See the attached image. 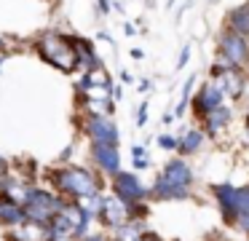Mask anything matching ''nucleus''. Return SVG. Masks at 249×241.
<instances>
[{
  "label": "nucleus",
  "mask_w": 249,
  "mask_h": 241,
  "mask_svg": "<svg viewBox=\"0 0 249 241\" xmlns=\"http://www.w3.org/2000/svg\"><path fill=\"white\" fill-rule=\"evenodd\" d=\"M204 139H206V134L201 131V129H188V131H182V137L177 139V153L182 155V158L196 155L204 148Z\"/></svg>",
  "instance_id": "nucleus-17"
},
{
  "label": "nucleus",
  "mask_w": 249,
  "mask_h": 241,
  "mask_svg": "<svg viewBox=\"0 0 249 241\" xmlns=\"http://www.w3.org/2000/svg\"><path fill=\"white\" fill-rule=\"evenodd\" d=\"M81 241H110V239H105L102 233H91V236H86V239H81Z\"/></svg>",
  "instance_id": "nucleus-33"
},
{
  "label": "nucleus",
  "mask_w": 249,
  "mask_h": 241,
  "mask_svg": "<svg viewBox=\"0 0 249 241\" xmlns=\"http://www.w3.org/2000/svg\"><path fill=\"white\" fill-rule=\"evenodd\" d=\"M137 89H140L142 94H147V91L153 89V83H150V80H140V86H137Z\"/></svg>",
  "instance_id": "nucleus-32"
},
{
  "label": "nucleus",
  "mask_w": 249,
  "mask_h": 241,
  "mask_svg": "<svg viewBox=\"0 0 249 241\" xmlns=\"http://www.w3.org/2000/svg\"><path fill=\"white\" fill-rule=\"evenodd\" d=\"M89 155H91L94 169L102 177H113L121 171V150L118 145H102V142H91L89 145Z\"/></svg>",
  "instance_id": "nucleus-7"
},
{
  "label": "nucleus",
  "mask_w": 249,
  "mask_h": 241,
  "mask_svg": "<svg viewBox=\"0 0 249 241\" xmlns=\"http://www.w3.org/2000/svg\"><path fill=\"white\" fill-rule=\"evenodd\" d=\"M217 59H222L236 70H244L249 64V37H241L228 27H222L217 32Z\"/></svg>",
  "instance_id": "nucleus-3"
},
{
  "label": "nucleus",
  "mask_w": 249,
  "mask_h": 241,
  "mask_svg": "<svg viewBox=\"0 0 249 241\" xmlns=\"http://www.w3.org/2000/svg\"><path fill=\"white\" fill-rule=\"evenodd\" d=\"M222 102H225V94H222L217 80H206V83H201L198 89L190 94V107H193V115L198 118V121L206 118L217 105H222Z\"/></svg>",
  "instance_id": "nucleus-6"
},
{
  "label": "nucleus",
  "mask_w": 249,
  "mask_h": 241,
  "mask_svg": "<svg viewBox=\"0 0 249 241\" xmlns=\"http://www.w3.org/2000/svg\"><path fill=\"white\" fill-rule=\"evenodd\" d=\"M110 193L115 198H121L124 204H134V201H147V187L134 171H124L121 169L118 174L110 177Z\"/></svg>",
  "instance_id": "nucleus-5"
},
{
  "label": "nucleus",
  "mask_w": 249,
  "mask_h": 241,
  "mask_svg": "<svg viewBox=\"0 0 249 241\" xmlns=\"http://www.w3.org/2000/svg\"><path fill=\"white\" fill-rule=\"evenodd\" d=\"M177 139L179 137H174V134H161V137H158V148L161 150H177Z\"/></svg>",
  "instance_id": "nucleus-22"
},
{
  "label": "nucleus",
  "mask_w": 249,
  "mask_h": 241,
  "mask_svg": "<svg viewBox=\"0 0 249 241\" xmlns=\"http://www.w3.org/2000/svg\"><path fill=\"white\" fill-rule=\"evenodd\" d=\"M8 236H11V241H49L51 239V230H49V225L24 220L22 225L11 228V233H8Z\"/></svg>",
  "instance_id": "nucleus-15"
},
{
  "label": "nucleus",
  "mask_w": 249,
  "mask_h": 241,
  "mask_svg": "<svg viewBox=\"0 0 249 241\" xmlns=\"http://www.w3.org/2000/svg\"><path fill=\"white\" fill-rule=\"evenodd\" d=\"M231 121H233V110H231V105L222 102V105H217L206 118H201V131H204L206 137H217V134H222L231 126Z\"/></svg>",
  "instance_id": "nucleus-12"
},
{
  "label": "nucleus",
  "mask_w": 249,
  "mask_h": 241,
  "mask_svg": "<svg viewBox=\"0 0 249 241\" xmlns=\"http://www.w3.org/2000/svg\"><path fill=\"white\" fill-rule=\"evenodd\" d=\"M212 196L217 201L222 220L228 225H233V220H236V185L233 182H214L212 185Z\"/></svg>",
  "instance_id": "nucleus-10"
},
{
  "label": "nucleus",
  "mask_w": 249,
  "mask_h": 241,
  "mask_svg": "<svg viewBox=\"0 0 249 241\" xmlns=\"http://www.w3.org/2000/svg\"><path fill=\"white\" fill-rule=\"evenodd\" d=\"M6 59H8V54H0V73H3V64H6Z\"/></svg>",
  "instance_id": "nucleus-38"
},
{
  "label": "nucleus",
  "mask_w": 249,
  "mask_h": 241,
  "mask_svg": "<svg viewBox=\"0 0 249 241\" xmlns=\"http://www.w3.org/2000/svg\"><path fill=\"white\" fill-rule=\"evenodd\" d=\"M49 3H51V0H49Z\"/></svg>",
  "instance_id": "nucleus-40"
},
{
  "label": "nucleus",
  "mask_w": 249,
  "mask_h": 241,
  "mask_svg": "<svg viewBox=\"0 0 249 241\" xmlns=\"http://www.w3.org/2000/svg\"><path fill=\"white\" fill-rule=\"evenodd\" d=\"M233 228H238V230H241V233L249 239V206L241 209V212L236 214V220H233Z\"/></svg>",
  "instance_id": "nucleus-20"
},
{
  "label": "nucleus",
  "mask_w": 249,
  "mask_h": 241,
  "mask_svg": "<svg viewBox=\"0 0 249 241\" xmlns=\"http://www.w3.org/2000/svg\"><path fill=\"white\" fill-rule=\"evenodd\" d=\"M6 174H11V164L6 158H0V177H6Z\"/></svg>",
  "instance_id": "nucleus-29"
},
{
  "label": "nucleus",
  "mask_w": 249,
  "mask_h": 241,
  "mask_svg": "<svg viewBox=\"0 0 249 241\" xmlns=\"http://www.w3.org/2000/svg\"><path fill=\"white\" fill-rule=\"evenodd\" d=\"M190 54H193V43H185V46L179 48V56H177V70H185V67H188Z\"/></svg>",
  "instance_id": "nucleus-21"
},
{
  "label": "nucleus",
  "mask_w": 249,
  "mask_h": 241,
  "mask_svg": "<svg viewBox=\"0 0 249 241\" xmlns=\"http://www.w3.org/2000/svg\"><path fill=\"white\" fill-rule=\"evenodd\" d=\"M110 96L118 102L121 96H124V83H113V86H110Z\"/></svg>",
  "instance_id": "nucleus-25"
},
{
  "label": "nucleus",
  "mask_w": 249,
  "mask_h": 241,
  "mask_svg": "<svg viewBox=\"0 0 249 241\" xmlns=\"http://www.w3.org/2000/svg\"><path fill=\"white\" fill-rule=\"evenodd\" d=\"M97 220L105 225V228H118L129 220V206H126L121 198H115L113 193H102V204H99V212H97Z\"/></svg>",
  "instance_id": "nucleus-8"
},
{
  "label": "nucleus",
  "mask_w": 249,
  "mask_h": 241,
  "mask_svg": "<svg viewBox=\"0 0 249 241\" xmlns=\"http://www.w3.org/2000/svg\"><path fill=\"white\" fill-rule=\"evenodd\" d=\"M172 121H177V118H174V112H172V110H166V112H163V126H169Z\"/></svg>",
  "instance_id": "nucleus-34"
},
{
  "label": "nucleus",
  "mask_w": 249,
  "mask_h": 241,
  "mask_svg": "<svg viewBox=\"0 0 249 241\" xmlns=\"http://www.w3.org/2000/svg\"><path fill=\"white\" fill-rule=\"evenodd\" d=\"M0 54H8V43H6V37L0 35Z\"/></svg>",
  "instance_id": "nucleus-35"
},
{
  "label": "nucleus",
  "mask_w": 249,
  "mask_h": 241,
  "mask_svg": "<svg viewBox=\"0 0 249 241\" xmlns=\"http://www.w3.org/2000/svg\"><path fill=\"white\" fill-rule=\"evenodd\" d=\"M121 83H124V86H131V83H134V75H131L129 70H121Z\"/></svg>",
  "instance_id": "nucleus-28"
},
{
  "label": "nucleus",
  "mask_w": 249,
  "mask_h": 241,
  "mask_svg": "<svg viewBox=\"0 0 249 241\" xmlns=\"http://www.w3.org/2000/svg\"><path fill=\"white\" fill-rule=\"evenodd\" d=\"M99 40H107V43H110V46H115V43H113V37H110V35H107V32H99Z\"/></svg>",
  "instance_id": "nucleus-37"
},
{
  "label": "nucleus",
  "mask_w": 249,
  "mask_h": 241,
  "mask_svg": "<svg viewBox=\"0 0 249 241\" xmlns=\"http://www.w3.org/2000/svg\"><path fill=\"white\" fill-rule=\"evenodd\" d=\"M24 220H27V214H24V206L17 201H11L8 196H3L0 193V228H17V225H22Z\"/></svg>",
  "instance_id": "nucleus-14"
},
{
  "label": "nucleus",
  "mask_w": 249,
  "mask_h": 241,
  "mask_svg": "<svg viewBox=\"0 0 249 241\" xmlns=\"http://www.w3.org/2000/svg\"><path fill=\"white\" fill-rule=\"evenodd\" d=\"M131 155H134V158H150L147 150H145V145H134V148H131Z\"/></svg>",
  "instance_id": "nucleus-26"
},
{
  "label": "nucleus",
  "mask_w": 249,
  "mask_h": 241,
  "mask_svg": "<svg viewBox=\"0 0 249 241\" xmlns=\"http://www.w3.org/2000/svg\"><path fill=\"white\" fill-rule=\"evenodd\" d=\"M137 241H161V239H158V236L153 233V230H145V233H142V236H140V239H137Z\"/></svg>",
  "instance_id": "nucleus-31"
},
{
  "label": "nucleus",
  "mask_w": 249,
  "mask_h": 241,
  "mask_svg": "<svg viewBox=\"0 0 249 241\" xmlns=\"http://www.w3.org/2000/svg\"><path fill=\"white\" fill-rule=\"evenodd\" d=\"M72 43H75V51H78V70H81V73H94V70H102L105 67L102 56L97 54V48H94L91 40L72 35Z\"/></svg>",
  "instance_id": "nucleus-13"
},
{
  "label": "nucleus",
  "mask_w": 249,
  "mask_h": 241,
  "mask_svg": "<svg viewBox=\"0 0 249 241\" xmlns=\"http://www.w3.org/2000/svg\"><path fill=\"white\" fill-rule=\"evenodd\" d=\"M150 164H153L150 158H134V169H137V171H142V169H150Z\"/></svg>",
  "instance_id": "nucleus-27"
},
{
  "label": "nucleus",
  "mask_w": 249,
  "mask_h": 241,
  "mask_svg": "<svg viewBox=\"0 0 249 241\" xmlns=\"http://www.w3.org/2000/svg\"><path fill=\"white\" fill-rule=\"evenodd\" d=\"M244 131H247V139H249V118H247V123H244Z\"/></svg>",
  "instance_id": "nucleus-39"
},
{
  "label": "nucleus",
  "mask_w": 249,
  "mask_h": 241,
  "mask_svg": "<svg viewBox=\"0 0 249 241\" xmlns=\"http://www.w3.org/2000/svg\"><path fill=\"white\" fill-rule=\"evenodd\" d=\"M97 11L102 16H107L110 11H113V3H110V0H97Z\"/></svg>",
  "instance_id": "nucleus-24"
},
{
  "label": "nucleus",
  "mask_w": 249,
  "mask_h": 241,
  "mask_svg": "<svg viewBox=\"0 0 249 241\" xmlns=\"http://www.w3.org/2000/svg\"><path fill=\"white\" fill-rule=\"evenodd\" d=\"M193 86H196V75H188L185 83H182V94H179V105H177V110H174V118H185V112H188V107H190Z\"/></svg>",
  "instance_id": "nucleus-18"
},
{
  "label": "nucleus",
  "mask_w": 249,
  "mask_h": 241,
  "mask_svg": "<svg viewBox=\"0 0 249 241\" xmlns=\"http://www.w3.org/2000/svg\"><path fill=\"white\" fill-rule=\"evenodd\" d=\"M158 174H161L166 182L179 185V187H193V182H196L193 166H190L188 161L182 158V155H177V158H169L166 166H163V171H158Z\"/></svg>",
  "instance_id": "nucleus-9"
},
{
  "label": "nucleus",
  "mask_w": 249,
  "mask_h": 241,
  "mask_svg": "<svg viewBox=\"0 0 249 241\" xmlns=\"http://www.w3.org/2000/svg\"><path fill=\"white\" fill-rule=\"evenodd\" d=\"M81 131L89 137V142H102V145L121 142V131L115 126L113 115H105V112H86L81 118Z\"/></svg>",
  "instance_id": "nucleus-4"
},
{
  "label": "nucleus",
  "mask_w": 249,
  "mask_h": 241,
  "mask_svg": "<svg viewBox=\"0 0 249 241\" xmlns=\"http://www.w3.org/2000/svg\"><path fill=\"white\" fill-rule=\"evenodd\" d=\"M124 32H126V35H134L137 27H134V24H124Z\"/></svg>",
  "instance_id": "nucleus-36"
},
{
  "label": "nucleus",
  "mask_w": 249,
  "mask_h": 241,
  "mask_svg": "<svg viewBox=\"0 0 249 241\" xmlns=\"http://www.w3.org/2000/svg\"><path fill=\"white\" fill-rule=\"evenodd\" d=\"M147 196L153 201H188L190 198V187H179V185H172L166 182L161 174L153 180V185L147 187Z\"/></svg>",
  "instance_id": "nucleus-11"
},
{
  "label": "nucleus",
  "mask_w": 249,
  "mask_h": 241,
  "mask_svg": "<svg viewBox=\"0 0 249 241\" xmlns=\"http://www.w3.org/2000/svg\"><path fill=\"white\" fill-rule=\"evenodd\" d=\"M70 158H72V145H67V148H65V153L59 155V164H67Z\"/></svg>",
  "instance_id": "nucleus-30"
},
{
  "label": "nucleus",
  "mask_w": 249,
  "mask_h": 241,
  "mask_svg": "<svg viewBox=\"0 0 249 241\" xmlns=\"http://www.w3.org/2000/svg\"><path fill=\"white\" fill-rule=\"evenodd\" d=\"M126 206H129V220H145L150 214L147 201H134V204H126Z\"/></svg>",
  "instance_id": "nucleus-19"
},
{
  "label": "nucleus",
  "mask_w": 249,
  "mask_h": 241,
  "mask_svg": "<svg viewBox=\"0 0 249 241\" xmlns=\"http://www.w3.org/2000/svg\"><path fill=\"white\" fill-rule=\"evenodd\" d=\"M67 198H62L54 187H38V185H30L27 198H24V214H27L30 222H40V225H49L54 220V214H59L65 209Z\"/></svg>",
  "instance_id": "nucleus-2"
},
{
  "label": "nucleus",
  "mask_w": 249,
  "mask_h": 241,
  "mask_svg": "<svg viewBox=\"0 0 249 241\" xmlns=\"http://www.w3.org/2000/svg\"><path fill=\"white\" fill-rule=\"evenodd\" d=\"M147 110H150V105L147 102H140V107H137V126H145L147 123Z\"/></svg>",
  "instance_id": "nucleus-23"
},
{
  "label": "nucleus",
  "mask_w": 249,
  "mask_h": 241,
  "mask_svg": "<svg viewBox=\"0 0 249 241\" xmlns=\"http://www.w3.org/2000/svg\"><path fill=\"white\" fill-rule=\"evenodd\" d=\"M225 27L231 32H236V35H241V37H249V3L233 5L225 16Z\"/></svg>",
  "instance_id": "nucleus-16"
},
{
  "label": "nucleus",
  "mask_w": 249,
  "mask_h": 241,
  "mask_svg": "<svg viewBox=\"0 0 249 241\" xmlns=\"http://www.w3.org/2000/svg\"><path fill=\"white\" fill-rule=\"evenodd\" d=\"M49 182L62 198L67 201H89V198L99 196L105 190L102 174L89 166H56L49 171Z\"/></svg>",
  "instance_id": "nucleus-1"
}]
</instances>
